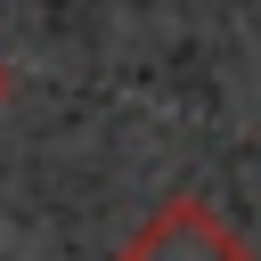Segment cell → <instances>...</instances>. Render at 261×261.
<instances>
[{"label":"cell","instance_id":"obj_1","mask_svg":"<svg viewBox=\"0 0 261 261\" xmlns=\"http://www.w3.org/2000/svg\"><path fill=\"white\" fill-rule=\"evenodd\" d=\"M122 261H245V245L228 237V220H220L212 204L163 196V204L139 220V237L122 245Z\"/></svg>","mask_w":261,"mask_h":261},{"label":"cell","instance_id":"obj_2","mask_svg":"<svg viewBox=\"0 0 261 261\" xmlns=\"http://www.w3.org/2000/svg\"><path fill=\"white\" fill-rule=\"evenodd\" d=\"M0 90H8V73H0Z\"/></svg>","mask_w":261,"mask_h":261}]
</instances>
